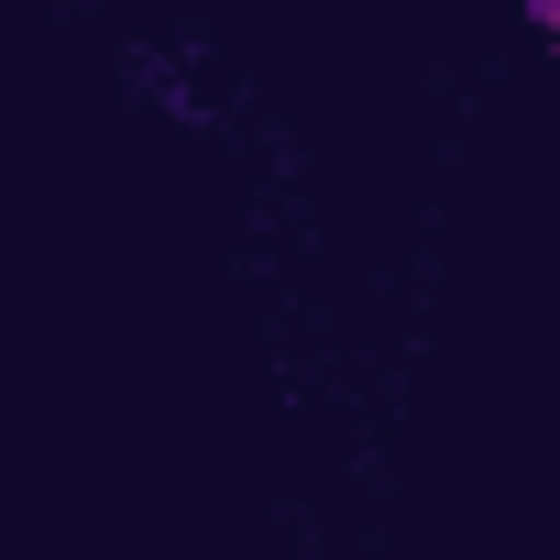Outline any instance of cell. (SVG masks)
<instances>
[{"instance_id": "cell-1", "label": "cell", "mask_w": 560, "mask_h": 560, "mask_svg": "<svg viewBox=\"0 0 560 560\" xmlns=\"http://www.w3.org/2000/svg\"><path fill=\"white\" fill-rule=\"evenodd\" d=\"M538 34H549V45H560V0H549V12H538Z\"/></svg>"}]
</instances>
